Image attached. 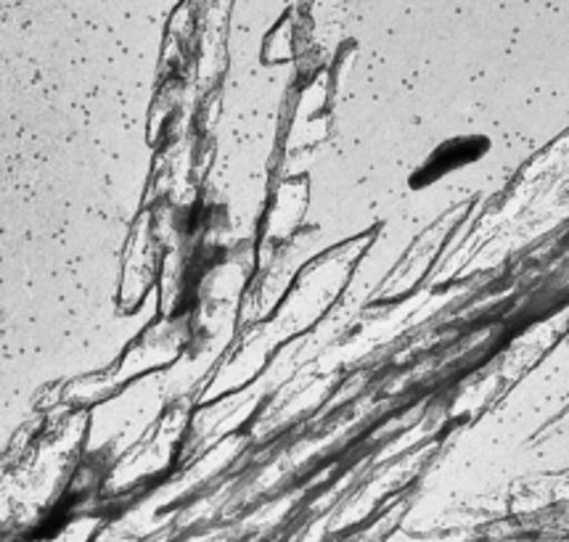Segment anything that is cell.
I'll list each match as a JSON object with an SVG mask.
<instances>
[{
  "mask_svg": "<svg viewBox=\"0 0 569 542\" xmlns=\"http://www.w3.org/2000/svg\"><path fill=\"white\" fill-rule=\"evenodd\" d=\"M475 143H477V138H461V141L446 143L432 159H429V164H425V170H421V175L416 178L413 183H419L421 178H427V183H429V180L440 178L442 172L456 170V167H461L467 162H475V159L485 151V141L480 145H475Z\"/></svg>",
  "mask_w": 569,
  "mask_h": 542,
  "instance_id": "6da1fadb",
  "label": "cell"
}]
</instances>
